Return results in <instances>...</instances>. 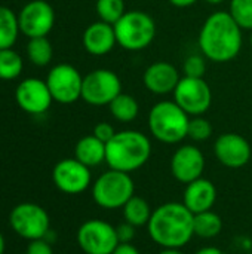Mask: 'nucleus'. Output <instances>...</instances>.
<instances>
[{"label":"nucleus","mask_w":252,"mask_h":254,"mask_svg":"<svg viewBox=\"0 0 252 254\" xmlns=\"http://www.w3.org/2000/svg\"><path fill=\"white\" fill-rule=\"evenodd\" d=\"M116 232H117L119 244H129L135 238V226H132L128 222L116 226Z\"/></svg>","instance_id":"nucleus-32"},{"label":"nucleus","mask_w":252,"mask_h":254,"mask_svg":"<svg viewBox=\"0 0 252 254\" xmlns=\"http://www.w3.org/2000/svg\"><path fill=\"white\" fill-rule=\"evenodd\" d=\"M190 116L175 101H159L149 112L151 135L165 144H177L187 137Z\"/></svg>","instance_id":"nucleus-4"},{"label":"nucleus","mask_w":252,"mask_h":254,"mask_svg":"<svg viewBox=\"0 0 252 254\" xmlns=\"http://www.w3.org/2000/svg\"><path fill=\"white\" fill-rule=\"evenodd\" d=\"M168 1L175 7H189V6L195 4L198 0H168Z\"/></svg>","instance_id":"nucleus-35"},{"label":"nucleus","mask_w":252,"mask_h":254,"mask_svg":"<svg viewBox=\"0 0 252 254\" xmlns=\"http://www.w3.org/2000/svg\"><path fill=\"white\" fill-rule=\"evenodd\" d=\"M48 88L53 101L59 104H73L82 98L83 76L71 64H56L52 67L46 77Z\"/></svg>","instance_id":"nucleus-11"},{"label":"nucleus","mask_w":252,"mask_h":254,"mask_svg":"<svg viewBox=\"0 0 252 254\" xmlns=\"http://www.w3.org/2000/svg\"><path fill=\"white\" fill-rule=\"evenodd\" d=\"M25 254H53V250H52L50 243H48L45 238H42V240L30 241Z\"/></svg>","instance_id":"nucleus-33"},{"label":"nucleus","mask_w":252,"mask_h":254,"mask_svg":"<svg viewBox=\"0 0 252 254\" xmlns=\"http://www.w3.org/2000/svg\"><path fill=\"white\" fill-rule=\"evenodd\" d=\"M123 217L125 222L131 223L135 228L140 226H147L150 222V217L153 214L149 202L143 199L141 196H132L125 205H123Z\"/></svg>","instance_id":"nucleus-23"},{"label":"nucleus","mask_w":252,"mask_h":254,"mask_svg":"<svg viewBox=\"0 0 252 254\" xmlns=\"http://www.w3.org/2000/svg\"><path fill=\"white\" fill-rule=\"evenodd\" d=\"M18 15L7 6H0V49L12 48L19 36Z\"/></svg>","instance_id":"nucleus-21"},{"label":"nucleus","mask_w":252,"mask_h":254,"mask_svg":"<svg viewBox=\"0 0 252 254\" xmlns=\"http://www.w3.org/2000/svg\"><path fill=\"white\" fill-rule=\"evenodd\" d=\"M122 92L120 77L108 68H97L83 76L82 100L89 106H108Z\"/></svg>","instance_id":"nucleus-8"},{"label":"nucleus","mask_w":252,"mask_h":254,"mask_svg":"<svg viewBox=\"0 0 252 254\" xmlns=\"http://www.w3.org/2000/svg\"><path fill=\"white\" fill-rule=\"evenodd\" d=\"M18 22L28 39L46 37L55 25V10L46 0H31L21 9Z\"/></svg>","instance_id":"nucleus-12"},{"label":"nucleus","mask_w":252,"mask_h":254,"mask_svg":"<svg viewBox=\"0 0 252 254\" xmlns=\"http://www.w3.org/2000/svg\"><path fill=\"white\" fill-rule=\"evenodd\" d=\"M82 43H83L85 51L94 57L107 55L117 45L114 27L104 21L92 22L83 31Z\"/></svg>","instance_id":"nucleus-18"},{"label":"nucleus","mask_w":252,"mask_h":254,"mask_svg":"<svg viewBox=\"0 0 252 254\" xmlns=\"http://www.w3.org/2000/svg\"><path fill=\"white\" fill-rule=\"evenodd\" d=\"M151 155L149 137L140 131H120L105 144V162L111 170L134 173L144 167Z\"/></svg>","instance_id":"nucleus-3"},{"label":"nucleus","mask_w":252,"mask_h":254,"mask_svg":"<svg viewBox=\"0 0 252 254\" xmlns=\"http://www.w3.org/2000/svg\"><path fill=\"white\" fill-rule=\"evenodd\" d=\"M4 247H6V244H4V238H3V235H1V232H0V254L4 253Z\"/></svg>","instance_id":"nucleus-38"},{"label":"nucleus","mask_w":252,"mask_h":254,"mask_svg":"<svg viewBox=\"0 0 252 254\" xmlns=\"http://www.w3.org/2000/svg\"><path fill=\"white\" fill-rule=\"evenodd\" d=\"M111 254H140V252L137 247H134L129 243V244H119Z\"/></svg>","instance_id":"nucleus-34"},{"label":"nucleus","mask_w":252,"mask_h":254,"mask_svg":"<svg viewBox=\"0 0 252 254\" xmlns=\"http://www.w3.org/2000/svg\"><path fill=\"white\" fill-rule=\"evenodd\" d=\"M212 135V125L202 116H193L189 122L187 137L193 141H206Z\"/></svg>","instance_id":"nucleus-29"},{"label":"nucleus","mask_w":252,"mask_h":254,"mask_svg":"<svg viewBox=\"0 0 252 254\" xmlns=\"http://www.w3.org/2000/svg\"><path fill=\"white\" fill-rule=\"evenodd\" d=\"M95 10L100 16V21L114 25L126 12L123 0H97Z\"/></svg>","instance_id":"nucleus-27"},{"label":"nucleus","mask_w":252,"mask_h":254,"mask_svg":"<svg viewBox=\"0 0 252 254\" xmlns=\"http://www.w3.org/2000/svg\"><path fill=\"white\" fill-rule=\"evenodd\" d=\"M221 229H223V220L212 210L195 214L193 231H195L196 237L209 240V238H214V237L220 235Z\"/></svg>","instance_id":"nucleus-24"},{"label":"nucleus","mask_w":252,"mask_h":254,"mask_svg":"<svg viewBox=\"0 0 252 254\" xmlns=\"http://www.w3.org/2000/svg\"><path fill=\"white\" fill-rule=\"evenodd\" d=\"M180 79L178 68L166 61H156L150 64L143 74L146 89L154 95H166L174 92Z\"/></svg>","instance_id":"nucleus-17"},{"label":"nucleus","mask_w":252,"mask_h":254,"mask_svg":"<svg viewBox=\"0 0 252 254\" xmlns=\"http://www.w3.org/2000/svg\"><path fill=\"white\" fill-rule=\"evenodd\" d=\"M16 104L30 115H43L52 106V94L46 80L37 77H28L19 82L15 89Z\"/></svg>","instance_id":"nucleus-14"},{"label":"nucleus","mask_w":252,"mask_h":254,"mask_svg":"<svg viewBox=\"0 0 252 254\" xmlns=\"http://www.w3.org/2000/svg\"><path fill=\"white\" fill-rule=\"evenodd\" d=\"M98 140H101L102 143H108L114 135H116V131L113 128V125H110L108 122H100L94 127V132H92Z\"/></svg>","instance_id":"nucleus-31"},{"label":"nucleus","mask_w":252,"mask_h":254,"mask_svg":"<svg viewBox=\"0 0 252 254\" xmlns=\"http://www.w3.org/2000/svg\"><path fill=\"white\" fill-rule=\"evenodd\" d=\"M206 3H209V4H221L224 0H205Z\"/></svg>","instance_id":"nucleus-39"},{"label":"nucleus","mask_w":252,"mask_h":254,"mask_svg":"<svg viewBox=\"0 0 252 254\" xmlns=\"http://www.w3.org/2000/svg\"><path fill=\"white\" fill-rule=\"evenodd\" d=\"M172 94L174 101L192 118L202 116L212 104V91L203 77H181Z\"/></svg>","instance_id":"nucleus-9"},{"label":"nucleus","mask_w":252,"mask_h":254,"mask_svg":"<svg viewBox=\"0 0 252 254\" xmlns=\"http://www.w3.org/2000/svg\"><path fill=\"white\" fill-rule=\"evenodd\" d=\"M27 57L28 60L37 65L45 67L52 61L53 48L48 37H33L27 43Z\"/></svg>","instance_id":"nucleus-25"},{"label":"nucleus","mask_w":252,"mask_h":254,"mask_svg":"<svg viewBox=\"0 0 252 254\" xmlns=\"http://www.w3.org/2000/svg\"><path fill=\"white\" fill-rule=\"evenodd\" d=\"M52 180L61 192L68 195H77L85 192L91 186V168L77 161L76 158L62 159L53 167Z\"/></svg>","instance_id":"nucleus-13"},{"label":"nucleus","mask_w":252,"mask_h":254,"mask_svg":"<svg viewBox=\"0 0 252 254\" xmlns=\"http://www.w3.org/2000/svg\"><path fill=\"white\" fill-rule=\"evenodd\" d=\"M77 244L86 254H111L119 246V238L114 226L100 219H91L79 228Z\"/></svg>","instance_id":"nucleus-10"},{"label":"nucleus","mask_w":252,"mask_h":254,"mask_svg":"<svg viewBox=\"0 0 252 254\" xmlns=\"http://www.w3.org/2000/svg\"><path fill=\"white\" fill-rule=\"evenodd\" d=\"M159 254H186L181 252V249H163Z\"/></svg>","instance_id":"nucleus-37"},{"label":"nucleus","mask_w":252,"mask_h":254,"mask_svg":"<svg viewBox=\"0 0 252 254\" xmlns=\"http://www.w3.org/2000/svg\"><path fill=\"white\" fill-rule=\"evenodd\" d=\"M9 222L13 232L28 241L46 238L49 234V214L43 207L33 202H22L13 207Z\"/></svg>","instance_id":"nucleus-7"},{"label":"nucleus","mask_w":252,"mask_h":254,"mask_svg":"<svg viewBox=\"0 0 252 254\" xmlns=\"http://www.w3.org/2000/svg\"><path fill=\"white\" fill-rule=\"evenodd\" d=\"M113 27L117 45L131 52L149 48L157 31L153 16L143 10H126Z\"/></svg>","instance_id":"nucleus-5"},{"label":"nucleus","mask_w":252,"mask_h":254,"mask_svg":"<svg viewBox=\"0 0 252 254\" xmlns=\"http://www.w3.org/2000/svg\"><path fill=\"white\" fill-rule=\"evenodd\" d=\"M195 214L183 202L157 207L147 225L150 238L163 249H183L195 237Z\"/></svg>","instance_id":"nucleus-2"},{"label":"nucleus","mask_w":252,"mask_h":254,"mask_svg":"<svg viewBox=\"0 0 252 254\" xmlns=\"http://www.w3.org/2000/svg\"><path fill=\"white\" fill-rule=\"evenodd\" d=\"M205 170V156L196 146L184 144L177 149L171 159V173L180 183L189 185L202 177Z\"/></svg>","instance_id":"nucleus-16"},{"label":"nucleus","mask_w":252,"mask_h":254,"mask_svg":"<svg viewBox=\"0 0 252 254\" xmlns=\"http://www.w3.org/2000/svg\"><path fill=\"white\" fill-rule=\"evenodd\" d=\"M229 13L242 30H252V0H230Z\"/></svg>","instance_id":"nucleus-28"},{"label":"nucleus","mask_w":252,"mask_h":254,"mask_svg":"<svg viewBox=\"0 0 252 254\" xmlns=\"http://www.w3.org/2000/svg\"><path fill=\"white\" fill-rule=\"evenodd\" d=\"M214 153L227 168H242L251 161V144L236 132L221 134L214 143Z\"/></svg>","instance_id":"nucleus-15"},{"label":"nucleus","mask_w":252,"mask_h":254,"mask_svg":"<svg viewBox=\"0 0 252 254\" xmlns=\"http://www.w3.org/2000/svg\"><path fill=\"white\" fill-rule=\"evenodd\" d=\"M24 68L21 55L12 48L0 49V80H13L19 77Z\"/></svg>","instance_id":"nucleus-26"},{"label":"nucleus","mask_w":252,"mask_h":254,"mask_svg":"<svg viewBox=\"0 0 252 254\" xmlns=\"http://www.w3.org/2000/svg\"><path fill=\"white\" fill-rule=\"evenodd\" d=\"M215 201H217V189L211 180L201 177L186 186L183 204L193 214L212 210Z\"/></svg>","instance_id":"nucleus-19"},{"label":"nucleus","mask_w":252,"mask_h":254,"mask_svg":"<svg viewBox=\"0 0 252 254\" xmlns=\"http://www.w3.org/2000/svg\"><path fill=\"white\" fill-rule=\"evenodd\" d=\"M110 113L111 116L122 124H129L132 121L137 119L138 113H140V106L138 101L125 92H120L110 104H108Z\"/></svg>","instance_id":"nucleus-22"},{"label":"nucleus","mask_w":252,"mask_h":254,"mask_svg":"<svg viewBox=\"0 0 252 254\" xmlns=\"http://www.w3.org/2000/svg\"><path fill=\"white\" fill-rule=\"evenodd\" d=\"M198 42L206 60L224 64L239 55L242 49V28L229 12H214L205 19Z\"/></svg>","instance_id":"nucleus-1"},{"label":"nucleus","mask_w":252,"mask_h":254,"mask_svg":"<svg viewBox=\"0 0 252 254\" xmlns=\"http://www.w3.org/2000/svg\"><path fill=\"white\" fill-rule=\"evenodd\" d=\"M195 254H224L223 250H220L218 247H203L201 250H198Z\"/></svg>","instance_id":"nucleus-36"},{"label":"nucleus","mask_w":252,"mask_h":254,"mask_svg":"<svg viewBox=\"0 0 252 254\" xmlns=\"http://www.w3.org/2000/svg\"><path fill=\"white\" fill-rule=\"evenodd\" d=\"M206 58L203 55H190L186 58L183 71L184 76L189 77H203L205 70H206Z\"/></svg>","instance_id":"nucleus-30"},{"label":"nucleus","mask_w":252,"mask_h":254,"mask_svg":"<svg viewBox=\"0 0 252 254\" xmlns=\"http://www.w3.org/2000/svg\"><path fill=\"white\" fill-rule=\"evenodd\" d=\"M135 185L128 173L108 170L102 173L92 185V198L104 210H117L134 196Z\"/></svg>","instance_id":"nucleus-6"},{"label":"nucleus","mask_w":252,"mask_h":254,"mask_svg":"<svg viewBox=\"0 0 252 254\" xmlns=\"http://www.w3.org/2000/svg\"><path fill=\"white\" fill-rule=\"evenodd\" d=\"M251 48H252V33H251Z\"/></svg>","instance_id":"nucleus-40"},{"label":"nucleus","mask_w":252,"mask_h":254,"mask_svg":"<svg viewBox=\"0 0 252 254\" xmlns=\"http://www.w3.org/2000/svg\"><path fill=\"white\" fill-rule=\"evenodd\" d=\"M74 158L86 167H98L105 162V143L98 140L94 134L82 137L74 147Z\"/></svg>","instance_id":"nucleus-20"}]
</instances>
